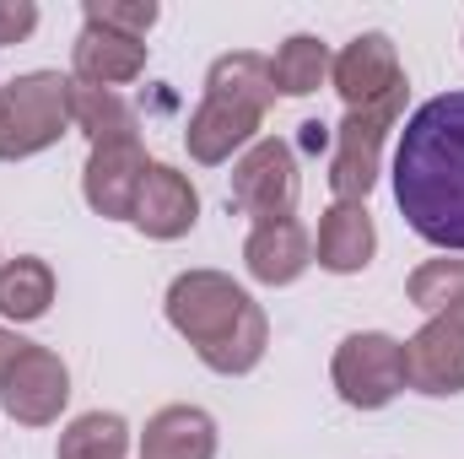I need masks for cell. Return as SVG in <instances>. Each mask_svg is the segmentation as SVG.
<instances>
[{
	"label": "cell",
	"instance_id": "52a82bcc",
	"mask_svg": "<svg viewBox=\"0 0 464 459\" xmlns=\"http://www.w3.org/2000/svg\"><path fill=\"white\" fill-rule=\"evenodd\" d=\"M65 400H71V367L60 362V351L27 341V351H22V356L5 367V378H0V405H5V416L22 422V427H49V422H60Z\"/></svg>",
	"mask_w": 464,
	"mask_h": 459
},
{
	"label": "cell",
	"instance_id": "d4e9b609",
	"mask_svg": "<svg viewBox=\"0 0 464 459\" xmlns=\"http://www.w3.org/2000/svg\"><path fill=\"white\" fill-rule=\"evenodd\" d=\"M22 351H27V341H22V336H11V330H0V378H5V367H11V362H16Z\"/></svg>",
	"mask_w": 464,
	"mask_h": 459
},
{
	"label": "cell",
	"instance_id": "8fae6325",
	"mask_svg": "<svg viewBox=\"0 0 464 459\" xmlns=\"http://www.w3.org/2000/svg\"><path fill=\"white\" fill-rule=\"evenodd\" d=\"M259 124H265L259 109L206 93V98H200V109L189 114V124H184V146H189V157H195V162L217 168V162H227L232 151H243V146L259 135Z\"/></svg>",
	"mask_w": 464,
	"mask_h": 459
},
{
	"label": "cell",
	"instance_id": "603a6c76",
	"mask_svg": "<svg viewBox=\"0 0 464 459\" xmlns=\"http://www.w3.org/2000/svg\"><path fill=\"white\" fill-rule=\"evenodd\" d=\"M82 16L98 22V27H109V33H124V38H140L146 44V33L157 27L162 5L157 0H87Z\"/></svg>",
	"mask_w": 464,
	"mask_h": 459
},
{
	"label": "cell",
	"instance_id": "7402d4cb",
	"mask_svg": "<svg viewBox=\"0 0 464 459\" xmlns=\"http://www.w3.org/2000/svg\"><path fill=\"white\" fill-rule=\"evenodd\" d=\"M405 298L421 308V314H443V308H454L464 298V259H427L421 270H411V281H405Z\"/></svg>",
	"mask_w": 464,
	"mask_h": 459
},
{
	"label": "cell",
	"instance_id": "484cf974",
	"mask_svg": "<svg viewBox=\"0 0 464 459\" xmlns=\"http://www.w3.org/2000/svg\"><path fill=\"white\" fill-rule=\"evenodd\" d=\"M438 319H449V325H454V330H459V336H464V298H459V303H454V308H443Z\"/></svg>",
	"mask_w": 464,
	"mask_h": 459
},
{
	"label": "cell",
	"instance_id": "9a60e30c",
	"mask_svg": "<svg viewBox=\"0 0 464 459\" xmlns=\"http://www.w3.org/2000/svg\"><path fill=\"white\" fill-rule=\"evenodd\" d=\"M378 254V228H372V211L367 206H346L335 200L324 217H319V243H314V259L330 270V276H356L367 270Z\"/></svg>",
	"mask_w": 464,
	"mask_h": 459
},
{
	"label": "cell",
	"instance_id": "30bf717a",
	"mask_svg": "<svg viewBox=\"0 0 464 459\" xmlns=\"http://www.w3.org/2000/svg\"><path fill=\"white\" fill-rule=\"evenodd\" d=\"M130 222L146 232V238H157V243L184 238V232L200 222V195H195L189 173H179L168 162H151L146 179H140V195H135V217Z\"/></svg>",
	"mask_w": 464,
	"mask_h": 459
},
{
	"label": "cell",
	"instance_id": "9c48e42d",
	"mask_svg": "<svg viewBox=\"0 0 464 459\" xmlns=\"http://www.w3.org/2000/svg\"><path fill=\"white\" fill-rule=\"evenodd\" d=\"M146 151L140 141H103L92 146L87 168H82V195L98 217L109 222H130L135 217V195H140V179H146Z\"/></svg>",
	"mask_w": 464,
	"mask_h": 459
},
{
	"label": "cell",
	"instance_id": "6da1fadb",
	"mask_svg": "<svg viewBox=\"0 0 464 459\" xmlns=\"http://www.w3.org/2000/svg\"><path fill=\"white\" fill-rule=\"evenodd\" d=\"M394 200L416 238L464 254V93H438L405 119L394 146Z\"/></svg>",
	"mask_w": 464,
	"mask_h": 459
},
{
	"label": "cell",
	"instance_id": "7a4b0ae2",
	"mask_svg": "<svg viewBox=\"0 0 464 459\" xmlns=\"http://www.w3.org/2000/svg\"><path fill=\"white\" fill-rule=\"evenodd\" d=\"M168 325L200 351L211 373H254L265 346H270V319L265 308L222 270H184L168 287Z\"/></svg>",
	"mask_w": 464,
	"mask_h": 459
},
{
	"label": "cell",
	"instance_id": "8992f818",
	"mask_svg": "<svg viewBox=\"0 0 464 459\" xmlns=\"http://www.w3.org/2000/svg\"><path fill=\"white\" fill-rule=\"evenodd\" d=\"M303 179H297V151L276 135L254 141L237 168H232V206L254 222H286L297 211Z\"/></svg>",
	"mask_w": 464,
	"mask_h": 459
},
{
	"label": "cell",
	"instance_id": "ffe728a7",
	"mask_svg": "<svg viewBox=\"0 0 464 459\" xmlns=\"http://www.w3.org/2000/svg\"><path fill=\"white\" fill-rule=\"evenodd\" d=\"M206 93H217V98H232V103H248V109L270 114V103H276L270 60H265V54H248V49L222 54V60L211 65V76H206Z\"/></svg>",
	"mask_w": 464,
	"mask_h": 459
},
{
	"label": "cell",
	"instance_id": "7c38bea8",
	"mask_svg": "<svg viewBox=\"0 0 464 459\" xmlns=\"http://www.w3.org/2000/svg\"><path fill=\"white\" fill-rule=\"evenodd\" d=\"M405 384L416 395H464V336L449 319H427L405 341Z\"/></svg>",
	"mask_w": 464,
	"mask_h": 459
},
{
	"label": "cell",
	"instance_id": "5bb4252c",
	"mask_svg": "<svg viewBox=\"0 0 464 459\" xmlns=\"http://www.w3.org/2000/svg\"><path fill=\"white\" fill-rule=\"evenodd\" d=\"M243 265L265 287H292L314 265V243H308V232H303L297 217H286V222H254L248 243H243Z\"/></svg>",
	"mask_w": 464,
	"mask_h": 459
},
{
	"label": "cell",
	"instance_id": "2e32d148",
	"mask_svg": "<svg viewBox=\"0 0 464 459\" xmlns=\"http://www.w3.org/2000/svg\"><path fill=\"white\" fill-rule=\"evenodd\" d=\"M140 459H217V422L200 405H162L140 433Z\"/></svg>",
	"mask_w": 464,
	"mask_h": 459
},
{
	"label": "cell",
	"instance_id": "44dd1931",
	"mask_svg": "<svg viewBox=\"0 0 464 459\" xmlns=\"http://www.w3.org/2000/svg\"><path fill=\"white\" fill-rule=\"evenodd\" d=\"M130 454V427L114 411H87L60 433L54 459H124Z\"/></svg>",
	"mask_w": 464,
	"mask_h": 459
},
{
	"label": "cell",
	"instance_id": "277c9868",
	"mask_svg": "<svg viewBox=\"0 0 464 459\" xmlns=\"http://www.w3.org/2000/svg\"><path fill=\"white\" fill-rule=\"evenodd\" d=\"M411 93H394L389 103L372 109H346L341 130H335V157H330V190L346 206H367L372 184H378V162H383V141L405 114Z\"/></svg>",
	"mask_w": 464,
	"mask_h": 459
},
{
	"label": "cell",
	"instance_id": "4fadbf2b",
	"mask_svg": "<svg viewBox=\"0 0 464 459\" xmlns=\"http://www.w3.org/2000/svg\"><path fill=\"white\" fill-rule=\"evenodd\" d=\"M71 65H76V82L82 87H109V93H119L124 82H135L146 71V44L140 38H124V33H109L98 22H82V33L71 44Z\"/></svg>",
	"mask_w": 464,
	"mask_h": 459
},
{
	"label": "cell",
	"instance_id": "cb8c5ba5",
	"mask_svg": "<svg viewBox=\"0 0 464 459\" xmlns=\"http://www.w3.org/2000/svg\"><path fill=\"white\" fill-rule=\"evenodd\" d=\"M38 27V5L33 0H0V44H22Z\"/></svg>",
	"mask_w": 464,
	"mask_h": 459
},
{
	"label": "cell",
	"instance_id": "ba28073f",
	"mask_svg": "<svg viewBox=\"0 0 464 459\" xmlns=\"http://www.w3.org/2000/svg\"><path fill=\"white\" fill-rule=\"evenodd\" d=\"M330 82L346 98V109H372V103H389L394 93H411L400 49H394L389 33H356L330 60Z\"/></svg>",
	"mask_w": 464,
	"mask_h": 459
},
{
	"label": "cell",
	"instance_id": "3957f363",
	"mask_svg": "<svg viewBox=\"0 0 464 459\" xmlns=\"http://www.w3.org/2000/svg\"><path fill=\"white\" fill-rule=\"evenodd\" d=\"M71 87L60 71H27L0 87V162L38 157L71 130Z\"/></svg>",
	"mask_w": 464,
	"mask_h": 459
},
{
	"label": "cell",
	"instance_id": "d6986e66",
	"mask_svg": "<svg viewBox=\"0 0 464 459\" xmlns=\"http://www.w3.org/2000/svg\"><path fill=\"white\" fill-rule=\"evenodd\" d=\"M270 82H276L281 98H308V93H319V87L330 82V49H324L314 33H292V38L276 49V60H270Z\"/></svg>",
	"mask_w": 464,
	"mask_h": 459
},
{
	"label": "cell",
	"instance_id": "e0dca14e",
	"mask_svg": "<svg viewBox=\"0 0 464 459\" xmlns=\"http://www.w3.org/2000/svg\"><path fill=\"white\" fill-rule=\"evenodd\" d=\"M54 303V270L49 259L38 254H16V259H0V314L16 319V325H33L44 319Z\"/></svg>",
	"mask_w": 464,
	"mask_h": 459
},
{
	"label": "cell",
	"instance_id": "ac0fdd59",
	"mask_svg": "<svg viewBox=\"0 0 464 459\" xmlns=\"http://www.w3.org/2000/svg\"><path fill=\"white\" fill-rule=\"evenodd\" d=\"M71 124L92 141V146H103V141H140L135 130H140V119H135V109L119 98V93H109V87H71Z\"/></svg>",
	"mask_w": 464,
	"mask_h": 459
},
{
	"label": "cell",
	"instance_id": "5b68a950",
	"mask_svg": "<svg viewBox=\"0 0 464 459\" xmlns=\"http://www.w3.org/2000/svg\"><path fill=\"white\" fill-rule=\"evenodd\" d=\"M335 395L356 411H383L400 389H405V341L383 336V330H356L335 346L330 362Z\"/></svg>",
	"mask_w": 464,
	"mask_h": 459
}]
</instances>
